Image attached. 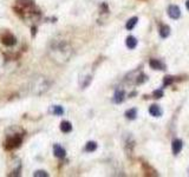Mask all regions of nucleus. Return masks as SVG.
I'll use <instances>...</instances> for the list:
<instances>
[{
  "label": "nucleus",
  "mask_w": 189,
  "mask_h": 177,
  "mask_svg": "<svg viewBox=\"0 0 189 177\" xmlns=\"http://www.w3.org/2000/svg\"><path fill=\"white\" fill-rule=\"evenodd\" d=\"M149 64L151 66V69H154V70H164V67H166L164 64L158 59H151Z\"/></svg>",
  "instance_id": "obj_8"
},
{
  "label": "nucleus",
  "mask_w": 189,
  "mask_h": 177,
  "mask_svg": "<svg viewBox=\"0 0 189 177\" xmlns=\"http://www.w3.org/2000/svg\"><path fill=\"white\" fill-rule=\"evenodd\" d=\"M125 44L128 46L130 50H134L136 46H137V39H136L135 37H132V36H129L127 40H125Z\"/></svg>",
  "instance_id": "obj_9"
},
{
  "label": "nucleus",
  "mask_w": 189,
  "mask_h": 177,
  "mask_svg": "<svg viewBox=\"0 0 189 177\" xmlns=\"http://www.w3.org/2000/svg\"><path fill=\"white\" fill-rule=\"evenodd\" d=\"M137 21H138V18H137V17H132L131 19H129L128 23H127V25H125L127 30H132V28L136 26Z\"/></svg>",
  "instance_id": "obj_12"
},
{
  "label": "nucleus",
  "mask_w": 189,
  "mask_h": 177,
  "mask_svg": "<svg viewBox=\"0 0 189 177\" xmlns=\"http://www.w3.org/2000/svg\"><path fill=\"white\" fill-rule=\"evenodd\" d=\"M182 141L181 139H174L173 141V144H171V149H173V154L174 155H178L181 150H182Z\"/></svg>",
  "instance_id": "obj_4"
},
{
  "label": "nucleus",
  "mask_w": 189,
  "mask_h": 177,
  "mask_svg": "<svg viewBox=\"0 0 189 177\" xmlns=\"http://www.w3.org/2000/svg\"><path fill=\"white\" fill-rule=\"evenodd\" d=\"M124 97H125V92H124V90L118 89V90H116L115 95H114V102L117 103V104H120V103H122V102L124 100Z\"/></svg>",
  "instance_id": "obj_7"
},
{
  "label": "nucleus",
  "mask_w": 189,
  "mask_h": 177,
  "mask_svg": "<svg viewBox=\"0 0 189 177\" xmlns=\"http://www.w3.org/2000/svg\"><path fill=\"white\" fill-rule=\"evenodd\" d=\"M161 97H163L162 90H156V91H154V98H161Z\"/></svg>",
  "instance_id": "obj_17"
},
{
  "label": "nucleus",
  "mask_w": 189,
  "mask_h": 177,
  "mask_svg": "<svg viewBox=\"0 0 189 177\" xmlns=\"http://www.w3.org/2000/svg\"><path fill=\"white\" fill-rule=\"evenodd\" d=\"M6 148L7 149H14V148H18L21 144V136L20 135H15L12 136L7 139L6 142Z\"/></svg>",
  "instance_id": "obj_1"
},
{
  "label": "nucleus",
  "mask_w": 189,
  "mask_h": 177,
  "mask_svg": "<svg viewBox=\"0 0 189 177\" xmlns=\"http://www.w3.org/2000/svg\"><path fill=\"white\" fill-rule=\"evenodd\" d=\"M169 34H170V27L168 25H163L161 28H160V36L162 38H167Z\"/></svg>",
  "instance_id": "obj_11"
},
{
  "label": "nucleus",
  "mask_w": 189,
  "mask_h": 177,
  "mask_svg": "<svg viewBox=\"0 0 189 177\" xmlns=\"http://www.w3.org/2000/svg\"><path fill=\"white\" fill-rule=\"evenodd\" d=\"M96 149H97V143L96 142H88L86 145H85V150L88 152H94Z\"/></svg>",
  "instance_id": "obj_14"
},
{
  "label": "nucleus",
  "mask_w": 189,
  "mask_h": 177,
  "mask_svg": "<svg viewBox=\"0 0 189 177\" xmlns=\"http://www.w3.org/2000/svg\"><path fill=\"white\" fill-rule=\"evenodd\" d=\"M61 130L64 133H68V132H70L71 130H72V125H71V123L70 122H61Z\"/></svg>",
  "instance_id": "obj_10"
},
{
  "label": "nucleus",
  "mask_w": 189,
  "mask_h": 177,
  "mask_svg": "<svg viewBox=\"0 0 189 177\" xmlns=\"http://www.w3.org/2000/svg\"><path fill=\"white\" fill-rule=\"evenodd\" d=\"M173 77H166L164 78V85H170L171 83H173Z\"/></svg>",
  "instance_id": "obj_18"
},
{
  "label": "nucleus",
  "mask_w": 189,
  "mask_h": 177,
  "mask_svg": "<svg viewBox=\"0 0 189 177\" xmlns=\"http://www.w3.org/2000/svg\"><path fill=\"white\" fill-rule=\"evenodd\" d=\"M53 154L56 157L58 158H64L65 157V155H66V151H65V149L64 148H61V145L56 144L53 146Z\"/></svg>",
  "instance_id": "obj_6"
},
{
  "label": "nucleus",
  "mask_w": 189,
  "mask_h": 177,
  "mask_svg": "<svg viewBox=\"0 0 189 177\" xmlns=\"http://www.w3.org/2000/svg\"><path fill=\"white\" fill-rule=\"evenodd\" d=\"M149 113H150L151 116H154V117H161L163 111H162V109H161V106L154 104L149 107Z\"/></svg>",
  "instance_id": "obj_5"
},
{
  "label": "nucleus",
  "mask_w": 189,
  "mask_h": 177,
  "mask_svg": "<svg viewBox=\"0 0 189 177\" xmlns=\"http://www.w3.org/2000/svg\"><path fill=\"white\" fill-rule=\"evenodd\" d=\"M168 14L171 19H178L181 17V10H180V7L176 6V5H171L168 8Z\"/></svg>",
  "instance_id": "obj_2"
},
{
  "label": "nucleus",
  "mask_w": 189,
  "mask_h": 177,
  "mask_svg": "<svg viewBox=\"0 0 189 177\" xmlns=\"http://www.w3.org/2000/svg\"><path fill=\"white\" fill-rule=\"evenodd\" d=\"M186 6H187V8H188V11H189V0L186 2Z\"/></svg>",
  "instance_id": "obj_19"
},
{
  "label": "nucleus",
  "mask_w": 189,
  "mask_h": 177,
  "mask_svg": "<svg viewBox=\"0 0 189 177\" xmlns=\"http://www.w3.org/2000/svg\"><path fill=\"white\" fill-rule=\"evenodd\" d=\"M136 116H137V110L136 109H130L125 112V117L128 119H135Z\"/></svg>",
  "instance_id": "obj_15"
},
{
  "label": "nucleus",
  "mask_w": 189,
  "mask_h": 177,
  "mask_svg": "<svg viewBox=\"0 0 189 177\" xmlns=\"http://www.w3.org/2000/svg\"><path fill=\"white\" fill-rule=\"evenodd\" d=\"M1 41H2L4 45H7V46H12L17 43V40H15V38H14V36H12L11 33L5 34V36L1 38Z\"/></svg>",
  "instance_id": "obj_3"
},
{
  "label": "nucleus",
  "mask_w": 189,
  "mask_h": 177,
  "mask_svg": "<svg viewBox=\"0 0 189 177\" xmlns=\"http://www.w3.org/2000/svg\"><path fill=\"white\" fill-rule=\"evenodd\" d=\"M33 176L34 177H47V176H48V174H47L45 170H38V171H36V172H34Z\"/></svg>",
  "instance_id": "obj_16"
},
{
  "label": "nucleus",
  "mask_w": 189,
  "mask_h": 177,
  "mask_svg": "<svg viewBox=\"0 0 189 177\" xmlns=\"http://www.w3.org/2000/svg\"><path fill=\"white\" fill-rule=\"evenodd\" d=\"M51 112H52L53 115H56V116H61V115L64 113V109H63L61 106L54 105V106H52V110H51Z\"/></svg>",
  "instance_id": "obj_13"
}]
</instances>
